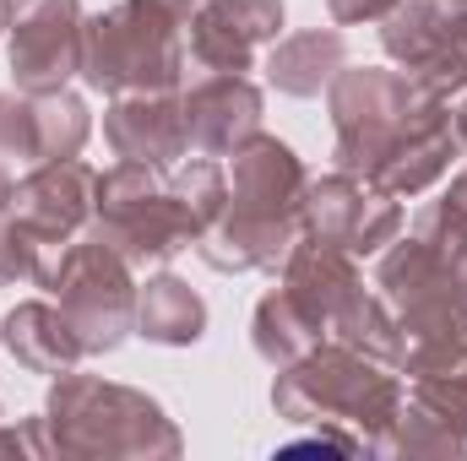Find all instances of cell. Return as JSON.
<instances>
[{"instance_id":"cell-1","label":"cell","mask_w":467,"mask_h":461,"mask_svg":"<svg viewBox=\"0 0 467 461\" xmlns=\"http://www.w3.org/2000/svg\"><path fill=\"white\" fill-rule=\"evenodd\" d=\"M327 109L337 125V169L397 201L424 196L462 147L451 104L408 71L343 66L327 87Z\"/></svg>"},{"instance_id":"cell-2","label":"cell","mask_w":467,"mask_h":461,"mask_svg":"<svg viewBox=\"0 0 467 461\" xmlns=\"http://www.w3.org/2000/svg\"><path fill=\"white\" fill-rule=\"evenodd\" d=\"M229 158V201L218 223L196 239V255L213 271H277L288 250L305 239L299 212H305L310 174L299 152L266 130L244 136Z\"/></svg>"},{"instance_id":"cell-3","label":"cell","mask_w":467,"mask_h":461,"mask_svg":"<svg viewBox=\"0 0 467 461\" xmlns=\"http://www.w3.org/2000/svg\"><path fill=\"white\" fill-rule=\"evenodd\" d=\"M44 446L66 461H174L185 451L174 418L136 385L99 374H55L44 396Z\"/></svg>"},{"instance_id":"cell-4","label":"cell","mask_w":467,"mask_h":461,"mask_svg":"<svg viewBox=\"0 0 467 461\" xmlns=\"http://www.w3.org/2000/svg\"><path fill=\"white\" fill-rule=\"evenodd\" d=\"M402 380L386 369V364H375V358H364V353H353L348 343H316L299 364H288V369H277V380H272V407H277V418H288V424H310V429H348L364 440V451H369V440L397 418V407H402Z\"/></svg>"},{"instance_id":"cell-5","label":"cell","mask_w":467,"mask_h":461,"mask_svg":"<svg viewBox=\"0 0 467 461\" xmlns=\"http://www.w3.org/2000/svg\"><path fill=\"white\" fill-rule=\"evenodd\" d=\"M196 0H119L82 27V82L93 93H174Z\"/></svg>"},{"instance_id":"cell-6","label":"cell","mask_w":467,"mask_h":461,"mask_svg":"<svg viewBox=\"0 0 467 461\" xmlns=\"http://www.w3.org/2000/svg\"><path fill=\"white\" fill-rule=\"evenodd\" d=\"M88 233L104 239L130 266H163L202 239V218L174 185V169L119 158L109 174H99V207Z\"/></svg>"},{"instance_id":"cell-7","label":"cell","mask_w":467,"mask_h":461,"mask_svg":"<svg viewBox=\"0 0 467 461\" xmlns=\"http://www.w3.org/2000/svg\"><path fill=\"white\" fill-rule=\"evenodd\" d=\"M55 299H60V315L71 321L77 343L88 353H115L130 332H136V277H130V261L115 255L104 239L82 233L60 250L49 282H44Z\"/></svg>"},{"instance_id":"cell-8","label":"cell","mask_w":467,"mask_h":461,"mask_svg":"<svg viewBox=\"0 0 467 461\" xmlns=\"http://www.w3.org/2000/svg\"><path fill=\"white\" fill-rule=\"evenodd\" d=\"M375 288L397 310V326L408 343H441V337L467 332V299L457 282V266L446 255H435L419 233L391 239V250H380Z\"/></svg>"},{"instance_id":"cell-9","label":"cell","mask_w":467,"mask_h":461,"mask_svg":"<svg viewBox=\"0 0 467 461\" xmlns=\"http://www.w3.org/2000/svg\"><path fill=\"white\" fill-rule=\"evenodd\" d=\"M380 49L441 98L467 87V0H402L380 16Z\"/></svg>"},{"instance_id":"cell-10","label":"cell","mask_w":467,"mask_h":461,"mask_svg":"<svg viewBox=\"0 0 467 461\" xmlns=\"http://www.w3.org/2000/svg\"><path fill=\"white\" fill-rule=\"evenodd\" d=\"M82 0H16L5 27V60L16 93H60L71 77H82Z\"/></svg>"},{"instance_id":"cell-11","label":"cell","mask_w":467,"mask_h":461,"mask_svg":"<svg viewBox=\"0 0 467 461\" xmlns=\"http://www.w3.org/2000/svg\"><path fill=\"white\" fill-rule=\"evenodd\" d=\"M93 207H99V174H93L82 158H49V163H33V169L16 179V190H11V218L49 250L38 288L49 282L60 250L88 233Z\"/></svg>"},{"instance_id":"cell-12","label":"cell","mask_w":467,"mask_h":461,"mask_svg":"<svg viewBox=\"0 0 467 461\" xmlns=\"http://www.w3.org/2000/svg\"><path fill=\"white\" fill-rule=\"evenodd\" d=\"M299 223H305V239H321L348 255H375L402 233V207H397V196L375 190L369 179L337 169L327 179H310Z\"/></svg>"},{"instance_id":"cell-13","label":"cell","mask_w":467,"mask_h":461,"mask_svg":"<svg viewBox=\"0 0 467 461\" xmlns=\"http://www.w3.org/2000/svg\"><path fill=\"white\" fill-rule=\"evenodd\" d=\"M283 33V0H196L191 11V60L207 71L244 77L266 44Z\"/></svg>"},{"instance_id":"cell-14","label":"cell","mask_w":467,"mask_h":461,"mask_svg":"<svg viewBox=\"0 0 467 461\" xmlns=\"http://www.w3.org/2000/svg\"><path fill=\"white\" fill-rule=\"evenodd\" d=\"M261 109H266L261 87L250 77H234V71H213V77H202L180 93L185 141L202 158H229L244 136L261 130Z\"/></svg>"},{"instance_id":"cell-15","label":"cell","mask_w":467,"mask_h":461,"mask_svg":"<svg viewBox=\"0 0 467 461\" xmlns=\"http://www.w3.org/2000/svg\"><path fill=\"white\" fill-rule=\"evenodd\" d=\"M104 141L115 147V158H125V163L174 169L191 152L180 93H115L109 109H104Z\"/></svg>"},{"instance_id":"cell-16","label":"cell","mask_w":467,"mask_h":461,"mask_svg":"<svg viewBox=\"0 0 467 461\" xmlns=\"http://www.w3.org/2000/svg\"><path fill=\"white\" fill-rule=\"evenodd\" d=\"M283 288L321 321V332L337 321V310L364 293V277H358V266H353L348 250H332V244H321V239H299L294 250H288V261H283Z\"/></svg>"},{"instance_id":"cell-17","label":"cell","mask_w":467,"mask_h":461,"mask_svg":"<svg viewBox=\"0 0 467 461\" xmlns=\"http://www.w3.org/2000/svg\"><path fill=\"white\" fill-rule=\"evenodd\" d=\"M0 343L5 353L22 364V369H33V374H66V369H77L82 358H88V347L77 343V332H71V321L60 315V304H44V299H27V304H16L5 321H0Z\"/></svg>"},{"instance_id":"cell-18","label":"cell","mask_w":467,"mask_h":461,"mask_svg":"<svg viewBox=\"0 0 467 461\" xmlns=\"http://www.w3.org/2000/svg\"><path fill=\"white\" fill-rule=\"evenodd\" d=\"M136 337L158 347H191L207 337V304L202 293L174 277V271H158L147 277V288L136 293Z\"/></svg>"},{"instance_id":"cell-19","label":"cell","mask_w":467,"mask_h":461,"mask_svg":"<svg viewBox=\"0 0 467 461\" xmlns=\"http://www.w3.org/2000/svg\"><path fill=\"white\" fill-rule=\"evenodd\" d=\"M348 66V44L337 27H310V33H294L272 49L266 60V77L277 93L288 98H316L321 87H332V77Z\"/></svg>"},{"instance_id":"cell-20","label":"cell","mask_w":467,"mask_h":461,"mask_svg":"<svg viewBox=\"0 0 467 461\" xmlns=\"http://www.w3.org/2000/svg\"><path fill=\"white\" fill-rule=\"evenodd\" d=\"M250 343H255V353L272 369H288V364H299L316 343H327V332H321V321L288 288H272V293H261V304L250 315Z\"/></svg>"},{"instance_id":"cell-21","label":"cell","mask_w":467,"mask_h":461,"mask_svg":"<svg viewBox=\"0 0 467 461\" xmlns=\"http://www.w3.org/2000/svg\"><path fill=\"white\" fill-rule=\"evenodd\" d=\"M369 456H397V461H462L467 456V440L446 424L435 418L424 402L402 396L397 418L369 440Z\"/></svg>"},{"instance_id":"cell-22","label":"cell","mask_w":467,"mask_h":461,"mask_svg":"<svg viewBox=\"0 0 467 461\" xmlns=\"http://www.w3.org/2000/svg\"><path fill=\"white\" fill-rule=\"evenodd\" d=\"M327 337L348 343L353 353H364V358H375V364H386V369H402V353H408V337H402V326H397V310H391L380 293H369V288L337 310V321L327 326Z\"/></svg>"},{"instance_id":"cell-23","label":"cell","mask_w":467,"mask_h":461,"mask_svg":"<svg viewBox=\"0 0 467 461\" xmlns=\"http://www.w3.org/2000/svg\"><path fill=\"white\" fill-rule=\"evenodd\" d=\"M33 130H38V163L49 158H77L93 136V109L77 93H38L33 98Z\"/></svg>"},{"instance_id":"cell-24","label":"cell","mask_w":467,"mask_h":461,"mask_svg":"<svg viewBox=\"0 0 467 461\" xmlns=\"http://www.w3.org/2000/svg\"><path fill=\"white\" fill-rule=\"evenodd\" d=\"M413 233L435 250V255H446L451 266L462 261V250H467V207L446 190L441 201H430L424 212H419V223H413Z\"/></svg>"},{"instance_id":"cell-25","label":"cell","mask_w":467,"mask_h":461,"mask_svg":"<svg viewBox=\"0 0 467 461\" xmlns=\"http://www.w3.org/2000/svg\"><path fill=\"white\" fill-rule=\"evenodd\" d=\"M408 396H413V402H424L435 418H446V424L467 440V364L441 369V374H419Z\"/></svg>"},{"instance_id":"cell-26","label":"cell","mask_w":467,"mask_h":461,"mask_svg":"<svg viewBox=\"0 0 467 461\" xmlns=\"http://www.w3.org/2000/svg\"><path fill=\"white\" fill-rule=\"evenodd\" d=\"M44 244L33 239V233L22 229L11 212H0V288H11V282H38L44 277Z\"/></svg>"},{"instance_id":"cell-27","label":"cell","mask_w":467,"mask_h":461,"mask_svg":"<svg viewBox=\"0 0 467 461\" xmlns=\"http://www.w3.org/2000/svg\"><path fill=\"white\" fill-rule=\"evenodd\" d=\"M0 158L38 163V130H33V98L0 93Z\"/></svg>"},{"instance_id":"cell-28","label":"cell","mask_w":467,"mask_h":461,"mask_svg":"<svg viewBox=\"0 0 467 461\" xmlns=\"http://www.w3.org/2000/svg\"><path fill=\"white\" fill-rule=\"evenodd\" d=\"M0 456H49V446H44V424L38 418H27V424H0Z\"/></svg>"},{"instance_id":"cell-29","label":"cell","mask_w":467,"mask_h":461,"mask_svg":"<svg viewBox=\"0 0 467 461\" xmlns=\"http://www.w3.org/2000/svg\"><path fill=\"white\" fill-rule=\"evenodd\" d=\"M402 0H327V11H332V22H343V27H353V22H380V16H391Z\"/></svg>"},{"instance_id":"cell-30","label":"cell","mask_w":467,"mask_h":461,"mask_svg":"<svg viewBox=\"0 0 467 461\" xmlns=\"http://www.w3.org/2000/svg\"><path fill=\"white\" fill-rule=\"evenodd\" d=\"M11 190H16V179H11V169L0 158V212H11Z\"/></svg>"},{"instance_id":"cell-31","label":"cell","mask_w":467,"mask_h":461,"mask_svg":"<svg viewBox=\"0 0 467 461\" xmlns=\"http://www.w3.org/2000/svg\"><path fill=\"white\" fill-rule=\"evenodd\" d=\"M451 119H457V141H462V147H467V87H462V104L451 109Z\"/></svg>"},{"instance_id":"cell-32","label":"cell","mask_w":467,"mask_h":461,"mask_svg":"<svg viewBox=\"0 0 467 461\" xmlns=\"http://www.w3.org/2000/svg\"><path fill=\"white\" fill-rule=\"evenodd\" d=\"M451 196H457V201H462V207H467V169H462V174H457V179H451Z\"/></svg>"},{"instance_id":"cell-33","label":"cell","mask_w":467,"mask_h":461,"mask_svg":"<svg viewBox=\"0 0 467 461\" xmlns=\"http://www.w3.org/2000/svg\"><path fill=\"white\" fill-rule=\"evenodd\" d=\"M11 5H16V0H0V38H5V27H11Z\"/></svg>"},{"instance_id":"cell-34","label":"cell","mask_w":467,"mask_h":461,"mask_svg":"<svg viewBox=\"0 0 467 461\" xmlns=\"http://www.w3.org/2000/svg\"><path fill=\"white\" fill-rule=\"evenodd\" d=\"M457 282H462V299H467V250H462V261H457Z\"/></svg>"}]
</instances>
